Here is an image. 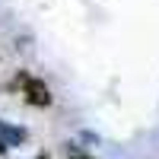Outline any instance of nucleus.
Wrapping results in <instances>:
<instances>
[{"mask_svg": "<svg viewBox=\"0 0 159 159\" xmlns=\"http://www.w3.org/2000/svg\"><path fill=\"white\" fill-rule=\"evenodd\" d=\"M16 86L22 89V99L29 102V105H35V108H48V105H51V92H48V86L42 83V80L19 73L16 76Z\"/></svg>", "mask_w": 159, "mask_h": 159, "instance_id": "1", "label": "nucleus"}, {"mask_svg": "<svg viewBox=\"0 0 159 159\" xmlns=\"http://www.w3.org/2000/svg\"><path fill=\"white\" fill-rule=\"evenodd\" d=\"M25 127H19V124H10V121H0V147L3 150H16V147H22L25 143Z\"/></svg>", "mask_w": 159, "mask_h": 159, "instance_id": "2", "label": "nucleus"}, {"mask_svg": "<svg viewBox=\"0 0 159 159\" xmlns=\"http://www.w3.org/2000/svg\"><path fill=\"white\" fill-rule=\"evenodd\" d=\"M70 159H89V156H86V153H73Z\"/></svg>", "mask_w": 159, "mask_h": 159, "instance_id": "3", "label": "nucleus"}, {"mask_svg": "<svg viewBox=\"0 0 159 159\" xmlns=\"http://www.w3.org/2000/svg\"><path fill=\"white\" fill-rule=\"evenodd\" d=\"M0 159H7V150H3V147H0Z\"/></svg>", "mask_w": 159, "mask_h": 159, "instance_id": "4", "label": "nucleus"}]
</instances>
